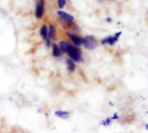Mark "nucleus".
Here are the masks:
<instances>
[{"mask_svg": "<svg viewBox=\"0 0 148 133\" xmlns=\"http://www.w3.org/2000/svg\"><path fill=\"white\" fill-rule=\"evenodd\" d=\"M67 53L69 54V56L70 57V59L73 61H75V62H81V61H82V50L79 48L70 45V47H69V50H68Z\"/></svg>", "mask_w": 148, "mask_h": 133, "instance_id": "1", "label": "nucleus"}, {"mask_svg": "<svg viewBox=\"0 0 148 133\" xmlns=\"http://www.w3.org/2000/svg\"><path fill=\"white\" fill-rule=\"evenodd\" d=\"M82 44L84 45L85 48H87L88 49H95L98 46L97 41L92 35H88L85 38H83L82 39Z\"/></svg>", "mask_w": 148, "mask_h": 133, "instance_id": "2", "label": "nucleus"}, {"mask_svg": "<svg viewBox=\"0 0 148 133\" xmlns=\"http://www.w3.org/2000/svg\"><path fill=\"white\" fill-rule=\"evenodd\" d=\"M121 35V32H118L116 33L113 36H108L106 38H104L103 40H101V44H109V45H114L118 40H119V37L120 35Z\"/></svg>", "mask_w": 148, "mask_h": 133, "instance_id": "3", "label": "nucleus"}, {"mask_svg": "<svg viewBox=\"0 0 148 133\" xmlns=\"http://www.w3.org/2000/svg\"><path fill=\"white\" fill-rule=\"evenodd\" d=\"M43 10H44V0H39L36 3V18H41L43 15Z\"/></svg>", "mask_w": 148, "mask_h": 133, "instance_id": "4", "label": "nucleus"}, {"mask_svg": "<svg viewBox=\"0 0 148 133\" xmlns=\"http://www.w3.org/2000/svg\"><path fill=\"white\" fill-rule=\"evenodd\" d=\"M67 35L70 38V40L73 42V43H74L75 46L80 47L82 44V38H81L79 35H75V34H72V33H67Z\"/></svg>", "mask_w": 148, "mask_h": 133, "instance_id": "5", "label": "nucleus"}, {"mask_svg": "<svg viewBox=\"0 0 148 133\" xmlns=\"http://www.w3.org/2000/svg\"><path fill=\"white\" fill-rule=\"evenodd\" d=\"M57 14H58V16L61 17V18H62L65 22H68V23H71L72 22H73V20H74V16H70L69 14H68V13H66V12H64V11H57Z\"/></svg>", "mask_w": 148, "mask_h": 133, "instance_id": "6", "label": "nucleus"}, {"mask_svg": "<svg viewBox=\"0 0 148 133\" xmlns=\"http://www.w3.org/2000/svg\"><path fill=\"white\" fill-rule=\"evenodd\" d=\"M66 62H67V68H68V70H69L70 73L75 72V68H76V66H75V61H73L71 59H67Z\"/></svg>", "mask_w": 148, "mask_h": 133, "instance_id": "7", "label": "nucleus"}, {"mask_svg": "<svg viewBox=\"0 0 148 133\" xmlns=\"http://www.w3.org/2000/svg\"><path fill=\"white\" fill-rule=\"evenodd\" d=\"M52 50H53V55L55 57H60L62 56V51L59 48L58 45L56 43H52Z\"/></svg>", "mask_w": 148, "mask_h": 133, "instance_id": "8", "label": "nucleus"}, {"mask_svg": "<svg viewBox=\"0 0 148 133\" xmlns=\"http://www.w3.org/2000/svg\"><path fill=\"white\" fill-rule=\"evenodd\" d=\"M56 116L58 117V118H61V119H66L69 117V112H66V111H56L55 113Z\"/></svg>", "mask_w": 148, "mask_h": 133, "instance_id": "9", "label": "nucleus"}, {"mask_svg": "<svg viewBox=\"0 0 148 133\" xmlns=\"http://www.w3.org/2000/svg\"><path fill=\"white\" fill-rule=\"evenodd\" d=\"M70 47V44L68 43L67 42L65 41H61L60 43H59V48L61 49V51H63V52H68L69 48Z\"/></svg>", "mask_w": 148, "mask_h": 133, "instance_id": "10", "label": "nucleus"}, {"mask_svg": "<svg viewBox=\"0 0 148 133\" xmlns=\"http://www.w3.org/2000/svg\"><path fill=\"white\" fill-rule=\"evenodd\" d=\"M40 35L42 36V38L43 40H46L48 38V28L45 24H43L41 28V30H40Z\"/></svg>", "mask_w": 148, "mask_h": 133, "instance_id": "11", "label": "nucleus"}, {"mask_svg": "<svg viewBox=\"0 0 148 133\" xmlns=\"http://www.w3.org/2000/svg\"><path fill=\"white\" fill-rule=\"evenodd\" d=\"M55 35H56V29L54 25H50L49 29H48V37L49 39H54L55 38Z\"/></svg>", "mask_w": 148, "mask_h": 133, "instance_id": "12", "label": "nucleus"}, {"mask_svg": "<svg viewBox=\"0 0 148 133\" xmlns=\"http://www.w3.org/2000/svg\"><path fill=\"white\" fill-rule=\"evenodd\" d=\"M57 3H58V6L60 9H62L66 3V0H57Z\"/></svg>", "mask_w": 148, "mask_h": 133, "instance_id": "13", "label": "nucleus"}, {"mask_svg": "<svg viewBox=\"0 0 148 133\" xmlns=\"http://www.w3.org/2000/svg\"><path fill=\"white\" fill-rule=\"evenodd\" d=\"M112 121H113V120H112L111 118H108L106 120H104V121L102 122V125H108L109 124H111Z\"/></svg>", "mask_w": 148, "mask_h": 133, "instance_id": "14", "label": "nucleus"}, {"mask_svg": "<svg viewBox=\"0 0 148 133\" xmlns=\"http://www.w3.org/2000/svg\"><path fill=\"white\" fill-rule=\"evenodd\" d=\"M45 41H46V44H47V46H48V47H49V46H50V40H49V38H47Z\"/></svg>", "mask_w": 148, "mask_h": 133, "instance_id": "15", "label": "nucleus"}]
</instances>
